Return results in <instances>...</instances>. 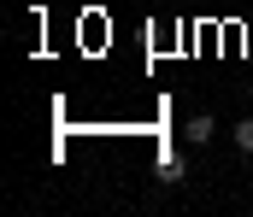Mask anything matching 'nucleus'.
Here are the masks:
<instances>
[{"instance_id":"nucleus-4","label":"nucleus","mask_w":253,"mask_h":217,"mask_svg":"<svg viewBox=\"0 0 253 217\" xmlns=\"http://www.w3.org/2000/svg\"><path fill=\"white\" fill-rule=\"evenodd\" d=\"M248 59H253V41H248Z\"/></svg>"},{"instance_id":"nucleus-3","label":"nucleus","mask_w":253,"mask_h":217,"mask_svg":"<svg viewBox=\"0 0 253 217\" xmlns=\"http://www.w3.org/2000/svg\"><path fill=\"white\" fill-rule=\"evenodd\" d=\"M183 176H189L183 158H165V164H159V182H183Z\"/></svg>"},{"instance_id":"nucleus-1","label":"nucleus","mask_w":253,"mask_h":217,"mask_svg":"<svg viewBox=\"0 0 253 217\" xmlns=\"http://www.w3.org/2000/svg\"><path fill=\"white\" fill-rule=\"evenodd\" d=\"M212 129H218V124H212V112H194L189 124H183V135H189L194 147H206V141H212Z\"/></svg>"},{"instance_id":"nucleus-2","label":"nucleus","mask_w":253,"mask_h":217,"mask_svg":"<svg viewBox=\"0 0 253 217\" xmlns=\"http://www.w3.org/2000/svg\"><path fill=\"white\" fill-rule=\"evenodd\" d=\"M230 135H236V147H242V153H253V118H242Z\"/></svg>"}]
</instances>
